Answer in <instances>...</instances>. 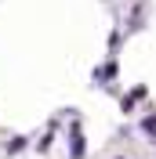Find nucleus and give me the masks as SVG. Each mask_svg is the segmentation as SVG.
Segmentation results:
<instances>
[{
    "label": "nucleus",
    "instance_id": "obj_1",
    "mask_svg": "<svg viewBox=\"0 0 156 159\" xmlns=\"http://www.w3.org/2000/svg\"><path fill=\"white\" fill-rule=\"evenodd\" d=\"M84 156V138H80V130H73V159Z\"/></svg>",
    "mask_w": 156,
    "mask_h": 159
},
{
    "label": "nucleus",
    "instance_id": "obj_2",
    "mask_svg": "<svg viewBox=\"0 0 156 159\" xmlns=\"http://www.w3.org/2000/svg\"><path fill=\"white\" fill-rule=\"evenodd\" d=\"M109 76H116V65H113V61H109L105 69H98V72H95V80H109Z\"/></svg>",
    "mask_w": 156,
    "mask_h": 159
}]
</instances>
